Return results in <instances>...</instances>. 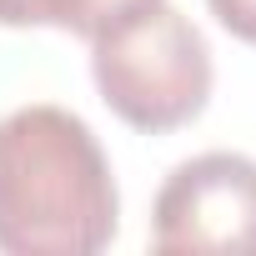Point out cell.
Here are the masks:
<instances>
[{"label": "cell", "instance_id": "1", "mask_svg": "<svg viewBox=\"0 0 256 256\" xmlns=\"http://www.w3.org/2000/svg\"><path fill=\"white\" fill-rule=\"evenodd\" d=\"M116 226V171L76 110L40 100L0 116V251L96 256Z\"/></svg>", "mask_w": 256, "mask_h": 256}, {"label": "cell", "instance_id": "2", "mask_svg": "<svg viewBox=\"0 0 256 256\" xmlns=\"http://www.w3.org/2000/svg\"><path fill=\"white\" fill-rule=\"evenodd\" d=\"M90 76L100 100L131 131L166 136L206 110L216 60L201 26L171 0H156L90 40Z\"/></svg>", "mask_w": 256, "mask_h": 256}, {"label": "cell", "instance_id": "3", "mask_svg": "<svg viewBox=\"0 0 256 256\" xmlns=\"http://www.w3.org/2000/svg\"><path fill=\"white\" fill-rule=\"evenodd\" d=\"M156 256H256V161L201 151L166 171L151 201Z\"/></svg>", "mask_w": 256, "mask_h": 256}, {"label": "cell", "instance_id": "4", "mask_svg": "<svg viewBox=\"0 0 256 256\" xmlns=\"http://www.w3.org/2000/svg\"><path fill=\"white\" fill-rule=\"evenodd\" d=\"M146 6H156V0H0V26H6V30L56 26L66 36L96 40L100 30L120 26L126 16H136Z\"/></svg>", "mask_w": 256, "mask_h": 256}, {"label": "cell", "instance_id": "5", "mask_svg": "<svg viewBox=\"0 0 256 256\" xmlns=\"http://www.w3.org/2000/svg\"><path fill=\"white\" fill-rule=\"evenodd\" d=\"M206 10L216 16V26L246 46H256V0H206Z\"/></svg>", "mask_w": 256, "mask_h": 256}]
</instances>
